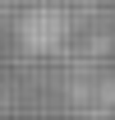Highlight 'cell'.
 <instances>
[{
	"mask_svg": "<svg viewBox=\"0 0 115 120\" xmlns=\"http://www.w3.org/2000/svg\"><path fill=\"white\" fill-rule=\"evenodd\" d=\"M74 32V14L55 0H37L28 14L18 19V42L28 46L32 56H55L60 46L69 42Z\"/></svg>",
	"mask_w": 115,
	"mask_h": 120,
	"instance_id": "cell-1",
	"label": "cell"
}]
</instances>
